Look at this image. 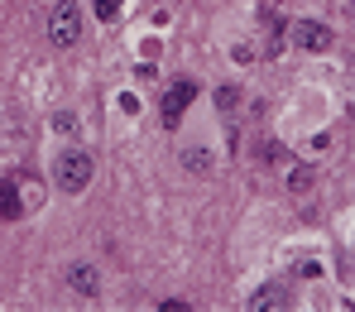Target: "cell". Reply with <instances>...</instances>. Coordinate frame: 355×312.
<instances>
[{"label": "cell", "mask_w": 355, "mask_h": 312, "mask_svg": "<svg viewBox=\"0 0 355 312\" xmlns=\"http://www.w3.org/2000/svg\"><path fill=\"white\" fill-rule=\"evenodd\" d=\"M216 106H221V111H231V106H236V92H231V87H221V92H216Z\"/></svg>", "instance_id": "obj_11"}, {"label": "cell", "mask_w": 355, "mask_h": 312, "mask_svg": "<svg viewBox=\"0 0 355 312\" xmlns=\"http://www.w3.org/2000/svg\"><path fill=\"white\" fill-rule=\"evenodd\" d=\"M67 284H72L82 298H96V293H101V274H96L92 264H72V269H67Z\"/></svg>", "instance_id": "obj_5"}, {"label": "cell", "mask_w": 355, "mask_h": 312, "mask_svg": "<svg viewBox=\"0 0 355 312\" xmlns=\"http://www.w3.org/2000/svg\"><path fill=\"white\" fill-rule=\"evenodd\" d=\"M288 39H293L297 49H307V53L331 49V29H327L322 19H293V24H288Z\"/></svg>", "instance_id": "obj_3"}, {"label": "cell", "mask_w": 355, "mask_h": 312, "mask_svg": "<svg viewBox=\"0 0 355 312\" xmlns=\"http://www.w3.org/2000/svg\"><path fill=\"white\" fill-rule=\"evenodd\" d=\"M77 39H82L77 0H53V10H49V44L53 49H77Z\"/></svg>", "instance_id": "obj_2"}, {"label": "cell", "mask_w": 355, "mask_h": 312, "mask_svg": "<svg viewBox=\"0 0 355 312\" xmlns=\"http://www.w3.org/2000/svg\"><path fill=\"white\" fill-rule=\"evenodd\" d=\"M92 173H96V164H92L87 149H62L58 164H53V183H58L62 192H72V197L92 187Z\"/></svg>", "instance_id": "obj_1"}, {"label": "cell", "mask_w": 355, "mask_h": 312, "mask_svg": "<svg viewBox=\"0 0 355 312\" xmlns=\"http://www.w3.org/2000/svg\"><path fill=\"white\" fill-rule=\"evenodd\" d=\"M96 15H101V19L111 24V19L120 15V0H96Z\"/></svg>", "instance_id": "obj_10"}, {"label": "cell", "mask_w": 355, "mask_h": 312, "mask_svg": "<svg viewBox=\"0 0 355 312\" xmlns=\"http://www.w3.org/2000/svg\"><path fill=\"white\" fill-rule=\"evenodd\" d=\"M284 298H288V293H284V284H269V288H259V293L250 298V308H254V312H269V308H284Z\"/></svg>", "instance_id": "obj_7"}, {"label": "cell", "mask_w": 355, "mask_h": 312, "mask_svg": "<svg viewBox=\"0 0 355 312\" xmlns=\"http://www.w3.org/2000/svg\"><path fill=\"white\" fill-rule=\"evenodd\" d=\"M288 187H293V192H307V187H312V168H293Z\"/></svg>", "instance_id": "obj_9"}, {"label": "cell", "mask_w": 355, "mask_h": 312, "mask_svg": "<svg viewBox=\"0 0 355 312\" xmlns=\"http://www.w3.org/2000/svg\"><path fill=\"white\" fill-rule=\"evenodd\" d=\"M182 168H197V173H207V154H202V149H187V154H182Z\"/></svg>", "instance_id": "obj_8"}, {"label": "cell", "mask_w": 355, "mask_h": 312, "mask_svg": "<svg viewBox=\"0 0 355 312\" xmlns=\"http://www.w3.org/2000/svg\"><path fill=\"white\" fill-rule=\"evenodd\" d=\"M192 96H197V82H173V87L164 92V106H159V111H164V125H168V130H173V125L187 116Z\"/></svg>", "instance_id": "obj_4"}, {"label": "cell", "mask_w": 355, "mask_h": 312, "mask_svg": "<svg viewBox=\"0 0 355 312\" xmlns=\"http://www.w3.org/2000/svg\"><path fill=\"white\" fill-rule=\"evenodd\" d=\"M24 216V197L10 178H0V221H19Z\"/></svg>", "instance_id": "obj_6"}]
</instances>
